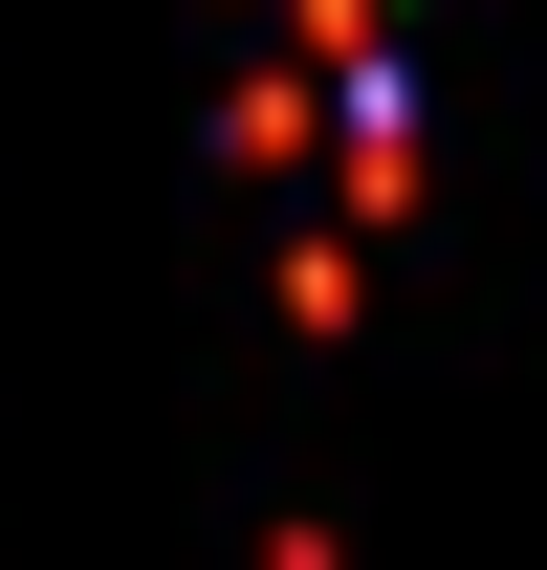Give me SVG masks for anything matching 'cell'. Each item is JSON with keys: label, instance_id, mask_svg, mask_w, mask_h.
Wrapping results in <instances>:
<instances>
[{"label": "cell", "instance_id": "1", "mask_svg": "<svg viewBox=\"0 0 547 570\" xmlns=\"http://www.w3.org/2000/svg\"><path fill=\"white\" fill-rule=\"evenodd\" d=\"M307 22H395V0H307Z\"/></svg>", "mask_w": 547, "mask_h": 570}]
</instances>
